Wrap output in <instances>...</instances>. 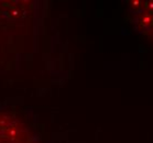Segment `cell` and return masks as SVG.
I'll return each mask as SVG.
<instances>
[{"label": "cell", "mask_w": 153, "mask_h": 143, "mask_svg": "<svg viewBox=\"0 0 153 143\" xmlns=\"http://www.w3.org/2000/svg\"><path fill=\"white\" fill-rule=\"evenodd\" d=\"M0 143H33V136L17 116L0 112Z\"/></svg>", "instance_id": "1"}]
</instances>
